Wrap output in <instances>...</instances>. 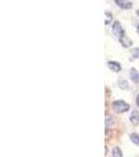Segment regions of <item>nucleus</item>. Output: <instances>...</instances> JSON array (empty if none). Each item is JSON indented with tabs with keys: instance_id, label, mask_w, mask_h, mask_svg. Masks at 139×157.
Instances as JSON below:
<instances>
[{
	"instance_id": "20e7f679",
	"label": "nucleus",
	"mask_w": 139,
	"mask_h": 157,
	"mask_svg": "<svg viewBox=\"0 0 139 157\" xmlns=\"http://www.w3.org/2000/svg\"><path fill=\"white\" fill-rule=\"evenodd\" d=\"M108 67L114 72H119L121 70L120 64L117 62H114V61H109V62H108Z\"/></svg>"
},
{
	"instance_id": "423d86ee",
	"label": "nucleus",
	"mask_w": 139,
	"mask_h": 157,
	"mask_svg": "<svg viewBox=\"0 0 139 157\" xmlns=\"http://www.w3.org/2000/svg\"><path fill=\"white\" fill-rule=\"evenodd\" d=\"M130 78L134 83H138L139 82V73L135 68H131L130 70Z\"/></svg>"
},
{
	"instance_id": "7ed1b4c3",
	"label": "nucleus",
	"mask_w": 139,
	"mask_h": 157,
	"mask_svg": "<svg viewBox=\"0 0 139 157\" xmlns=\"http://www.w3.org/2000/svg\"><path fill=\"white\" fill-rule=\"evenodd\" d=\"M115 3L122 10H130L133 6L132 2L129 0H115Z\"/></svg>"
},
{
	"instance_id": "f8f14e48",
	"label": "nucleus",
	"mask_w": 139,
	"mask_h": 157,
	"mask_svg": "<svg viewBox=\"0 0 139 157\" xmlns=\"http://www.w3.org/2000/svg\"><path fill=\"white\" fill-rule=\"evenodd\" d=\"M131 56H132V58H134V59H139V47L134 48L131 52Z\"/></svg>"
},
{
	"instance_id": "39448f33",
	"label": "nucleus",
	"mask_w": 139,
	"mask_h": 157,
	"mask_svg": "<svg viewBox=\"0 0 139 157\" xmlns=\"http://www.w3.org/2000/svg\"><path fill=\"white\" fill-rule=\"evenodd\" d=\"M119 40V42H120V44L122 45L123 47H126V48H128V47H130L131 45L133 44V42H132V40L130 39L128 36H122L120 38V39H118Z\"/></svg>"
},
{
	"instance_id": "4468645a",
	"label": "nucleus",
	"mask_w": 139,
	"mask_h": 157,
	"mask_svg": "<svg viewBox=\"0 0 139 157\" xmlns=\"http://www.w3.org/2000/svg\"><path fill=\"white\" fill-rule=\"evenodd\" d=\"M136 104H137V106L139 107V94L137 95V98H136Z\"/></svg>"
},
{
	"instance_id": "f03ea898",
	"label": "nucleus",
	"mask_w": 139,
	"mask_h": 157,
	"mask_svg": "<svg viewBox=\"0 0 139 157\" xmlns=\"http://www.w3.org/2000/svg\"><path fill=\"white\" fill-rule=\"evenodd\" d=\"M112 30H113V34H114L115 36L118 38V39H120L121 37L126 35V33H125V30H123L122 26H121V24L118 21H115L114 23H113Z\"/></svg>"
},
{
	"instance_id": "6e6552de",
	"label": "nucleus",
	"mask_w": 139,
	"mask_h": 157,
	"mask_svg": "<svg viewBox=\"0 0 139 157\" xmlns=\"http://www.w3.org/2000/svg\"><path fill=\"white\" fill-rule=\"evenodd\" d=\"M122 152H121L120 148H118V147H115L114 149L112 150V156L114 157H122Z\"/></svg>"
},
{
	"instance_id": "dca6fc26",
	"label": "nucleus",
	"mask_w": 139,
	"mask_h": 157,
	"mask_svg": "<svg viewBox=\"0 0 139 157\" xmlns=\"http://www.w3.org/2000/svg\"><path fill=\"white\" fill-rule=\"evenodd\" d=\"M137 33L139 34V25H138V27H137Z\"/></svg>"
},
{
	"instance_id": "0eeeda50",
	"label": "nucleus",
	"mask_w": 139,
	"mask_h": 157,
	"mask_svg": "<svg viewBox=\"0 0 139 157\" xmlns=\"http://www.w3.org/2000/svg\"><path fill=\"white\" fill-rule=\"evenodd\" d=\"M130 121L132 123V125L134 126H138L139 124V113L137 111H134V112L130 116Z\"/></svg>"
},
{
	"instance_id": "9b49d317",
	"label": "nucleus",
	"mask_w": 139,
	"mask_h": 157,
	"mask_svg": "<svg viewBox=\"0 0 139 157\" xmlns=\"http://www.w3.org/2000/svg\"><path fill=\"white\" fill-rule=\"evenodd\" d=\"M105 15H106V21H105V24H106V25H108V24H110V23H111V21H112L113 17H112V14H111L110 12H108V11H106V12H105Z\"/></svg>"
},
{
	"instance_id": "ddd939ff",
	"label": "nucleus",
	"mask_w": 139,
	"mask_h": 157,
	"mask_svg": "<svg viewBox=\"0 0 139 157\" xmlns=\"http://www.w3.org/2000/svg\"><path fill=\"white\" fill-rule=\"evenodd\" d=\"M112 116H106V128H110L111 127V125H112V123H113V121H112Z\"/></svg>"
},
{
	"instance_id": "1a4fd4ad",
	"label": "nucleus",
	"mask_w": 139,
	"mask_h": 157,
	"mask_svg": "<svg viewBox=\"0 0 139 157\" xmlns=\"http://www.w3.org/2000/svg\"><path fill=\"white\" fill-rule=\"evenodd\" d=\"M130 139H131V141H132V143H134L135 145L139 146V135L137 133H132V134H131Z\"/></svg>"
},
{
	"instance_id": "2eb2a0df",
	"label": "nucleus",
	"mask_w": 139,
	"mask_h": 157,
	"mask_svg": "<svg viewBox=\"0 0 139 157\" xmlns=\"http://www.w3.org/2000/svg\"><path fill=\"white\" fill-rule=\"evenodd\" d=\"M136 13H137V15L139 16V10H137V11H136Z\"/></svg>"
},
{
	"instance_id": "9d476101",
	"label": "nucleus",
	"mask_w": 139,
	"mask_h": 157,
	"mask_svg": "<svg viewBox=\"0 0 139 157\" xmlns=\"http://www.w3.org/2000/svg\"><path fill=\"white\" fill-rule=\"evenodd\" d=\"M118 86H119L120 89H123V90H128L129 89V83L127 81L125 80H121L118 82Z\"/></svg>"
},
{
	"instance_id": "f257e3e1",
	"label": "nucleus",
	"mask_w": 139,
	"mask_h": 157,
	"mask_svg": "<svg viewBox=\"0 0 139 157\" xmlns=\"http://www.w3.org/2000/svg\"><path fill=\"white\" fill-rule=\"evenodd\" d=\"M112 108L116 113H125L129 111L130 105L128 103H126L125 101H115L112 104Z\"/></svg>"
}]
</instances>
